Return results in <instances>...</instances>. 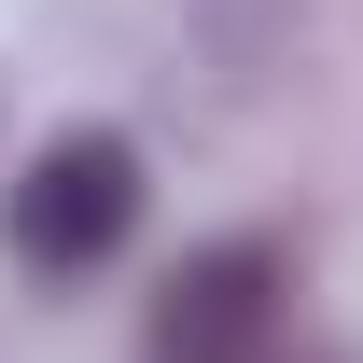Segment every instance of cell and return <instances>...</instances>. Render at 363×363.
I'll list each match as a JSON object with an SVG mask.
<instances>
[{
  "label": "cell",
  "mask_w": 363,
  "mask_h": 363,
  "mask_svg": "<svg viewBox=\"0 0 363 363\" xmlns=\"http://www.w3.org/2000/svg\"><path fill=\"white\" fill-rule=\"evenodd\" d=\"M279 335V252L266 238H210L182 252L154 294V363H266Z\"/></svg>",
  "instance_id": "obj_2"
},
{
  "label": "cell",
  "mask_w": 363,
  "mask_h": 363,
  "mask_svg": "<svg viewBox=\"0 0 363 363\" xmlns=\"http://www.w3.org/2000/svg\"><path fill=\"white\" fill-rule=\"evenodd\" d=\"M126 224H140V140L126 126H56L0 196V252L28 279H98L126 252Z\"/></svg>",
  "instance_id": "obj_1"
}]
</instances>
